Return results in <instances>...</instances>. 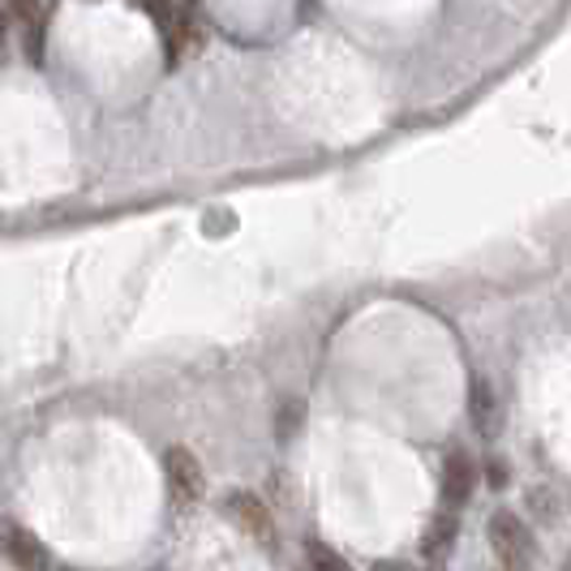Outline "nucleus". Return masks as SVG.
I'll list each match as a JSON object with an SVG mask.
<instances>
[{"label":"nucleus","instance_id":"f257e3e1","mask_svg":"<svg viewBox=\"0 0 571 571\" xmlns=\"http://www.w3.org/2000/svg\"><path fill=\"white\" fill-rule=\"evenodd\" d=\"M224 516L237 525V529L254 541V546H262V550H276V541H280V529H276V516H271V507L258 498V494H249V489H237V494H228L224 498Z\"/></svg>","mask_w":571,"mask_h":571},{"label":"nucleus","instance_id":"0eeeda50","mask_svg":"<svg viewBox=\"0 0 571 571\" xmlns=\"http://www.w3.org/2000/svg\"><path fill=\"white\" fill-rule=\"evenodd\" d=\"M451 541H455V511H443L425 532V554H448Z\"/></svg>","mask_w":571,"mask_h":571},{"label":"nucleus","instance_id":"f03ea898","mask_svg":"<svg viewBox=\"0 0 571 571\" xmlns=\"http://www.w3.org/2000/svg\"><path fill=\"white\" fill-rule=\"evenodd\" d=\"M489 546L507 568L516 571H525V563L532 559V532L516 511H494L489 516Z\"/></svg>","mask_w":571,"mask_h":571},{"label":"nucleus","instance_id":"9d476101","mask_svg":"<svg viewBox=\"0 0 571 571\" xmlns=\"http://www.w3.org/2000/svg\"><path fill=\"white\" fill-rule=\"evenodd\" d=\"M489 468H494V473H489V482H494V486H503V482H507V473H503V464H489Z\"/></svg>","mask_w":571,"mask_h":571},{"label":"nucleus","instance_id":"7ed1b4c3","mask_svg":"<svg viewBox=\"0 0 571 571\" xmlns=\"http://www.w3.org/2000/svg\"><path fill=\"white\" fill-rule=\"evenodd\" d=\"M163 477H168L172 498H181V503L203 498L206 477H203V464H198V455H194V451H185V448L163 451Z\"/></svg>","mask_w":571,"mask_h":571},{"label":"nucleus","instance_id":"20e7f679","mask_svg":"<svg viewBox=\"0 0 571 571\" xmlns=\"http://www.w3.org/2000/svg\"><path fill=\"white\" fill-rule=\"evenodd\" d=\"M0 546H4V559L18 571H52V550L31 529L9 525L4 537H0Z\"/></svg>","mask_w":571,"mask_h":571},{"label":"nucleus","instance_id":"39448f33","mask_svg":"<svg viewBox=\"0 0 571 571\" xmlns=\"http://www.w3.org/2000/svg\"><path fill=\"white\" fill-rule=\"evenodd\" d=\"M473 486H477V464L464 451H451L448 464H443V503H448V511H460L473 498Z\"/></svg>","mask_w":571,"mask_h":571},{"label":"nucleus","instance_id":"423d86ee","mask_svg":"<svg viewBox=\"0 0 571 571\" xmlns=\"http://www.w3.org/2000/svg\"><path fill=\"white\" fill-rule=\"evenodd\" d=\"M468 417H473V425L489 439V430H494V421H498V400H494V387H489L486 378H473V383H468Z\"/></svg>","mask_w":571,"mask_h":571},{"label":"nucleus","instance_id":"6e6552de","mask_svg":"<svg viewBox=\"0 0 571 571\" xmlns=\"http://www.w3.org/2000/svg\"><path fill=\"white\" fill-rule=\"evenodd\" d=\"M305 554H310V571H353L348 568V559H344V554H335L326 541H310V546H305Z\"/></svg>","mask_w":571,"mask_h":571},{"label":"nucleus","instance_id":"9b49d317","mask_svg":"<svg viewBox=\"0 0 571 571\" xmlns=\"http://www.w3.org/2000/svg\"><path fill=\"white\" fill-rule=\"evenodd\" d=\"M507 571H516V568H507Z\"/></svg>","mask_w":571,"mask_h":571},{"label":"nucleus","instance_id":"1a4fd4ad","mask_svg":"<svg viewBox=\"0 0 571 571\" xmlns=\"http://www.w3.org/2000/svg\"><path fill=\"white\" fill-rule=\"evenodd\" d=\"M369 571H408L405 563H391V559H383V563H374Z\"/></svg>","mask_w":571,"mask_h":571}]
</instances>
